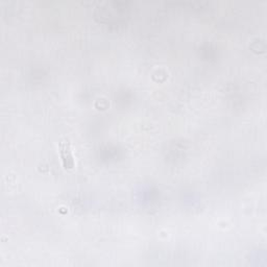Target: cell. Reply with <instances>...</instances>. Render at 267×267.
I'll return each mask as SVG.
<instances>
[{"mask_svg":"<svg viewBox=\"0 0 267 267\" xmlns=\"http://www.w3.org/2000/svg\"><path fill=\"white\" fill-rule=\"evenodd\" d=\"M60 152L64 167L66 169H72L74 167V159L72 157V154H71L70 141L68 138L63 139L60 142Z\"/></svg>","mask_w":267,"mask_h":267,"instance_id":"obj_1","label":"cell"}]
</instances>
